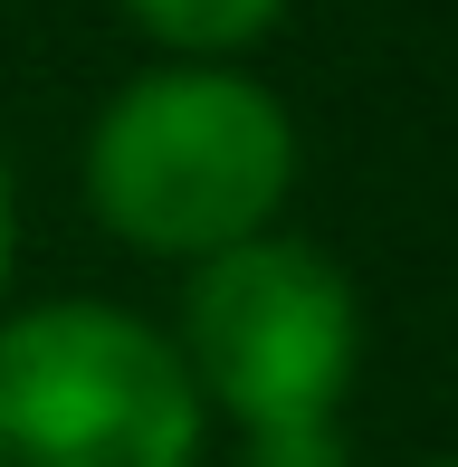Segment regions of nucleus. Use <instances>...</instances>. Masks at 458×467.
<instances>
[{
    "label": "nucleus",
    "mask_w": 458,
    "mask_h": 467,
    "mask_svg": "<svg viewBox=\"0 0 458 467\" xmlns=\"http://www.w3.org/2000/svg\"><path fill=\"white\" fill-rule=\"evenodd\" d=\"M182 372L248 430L258 467H344V391L363 353L353 286L297 239H248L201 258L182 306Z\"/></svg>",
    "instance_id": "2"
},
{
    "label": "nucleus",
    "mask_w": 458,
    "mask_h": 467,
    "mask_svg": "<svg viewBox=\"0 0 458 467\" xmlns=\"http://www.w3.org/2000/svg\"><path fill=\"white\" fill-rule=\"evenodd\" d=\"M440 467H458V458H440Z\"/></svg>",
    "instance_id": "6"
},
{
    "label": "nucleus",
    "mask_w": 458,
    "mask_h": 467,
    "mask_svg": "<svg viewBox=\"0 0 458 467\" xmlns=\"http://www.w3.org/2000/svg\"><path fill=\"white\" fill-rule=\"evenodd\" d=\"M201 391L153 325L38 306L0 325V467H192Z\"/></svg>",
    "instance_id": "3"
},
{
    "label": "nucleus",
    "mask_w": 458,
    "mask_h": 467,
    "mask_svg": "<svg viewBox=\"0 0 458 467\" xmlns=\"http://www.w3.org/2000/svg\"><path fill=\"white\" fill-rule=\"evenodd\" d=\"M297 182L286 105L229 67L134 77L87 143V201L115 239L153 258H220L267 229Z\"/></svg>",
    "instance_id": "1"
},
{
    "label": "nucleus",
    "mask_w": 458,
    "mask_h": 467,
    "mask_svg": "<svg viewBox=\"0 0 458 467\" xmlns=\"http://www.w3.org/2000/svg\"><path fill=\"white\" fill-rule=\"evenodd\" d=\"M10 258H19V210H10V172H0V286H10Z\"/></svg>",
    "instance_id": "5"
},
{
    "label": "nucleus",
    "mask_w": 458,
    "mask_h": 467,
    "mask_svg": "<svg viewBox=\"0 0 458 467\" xmlns=\"http://www.w3.org/2000/svg\"><path fill=\"white\" fill-rule=\"evenodd\" d=\"M162 48H248L286 0H124Z\"/></svg>",
    "instance_id": "4"
}]
</instances>
